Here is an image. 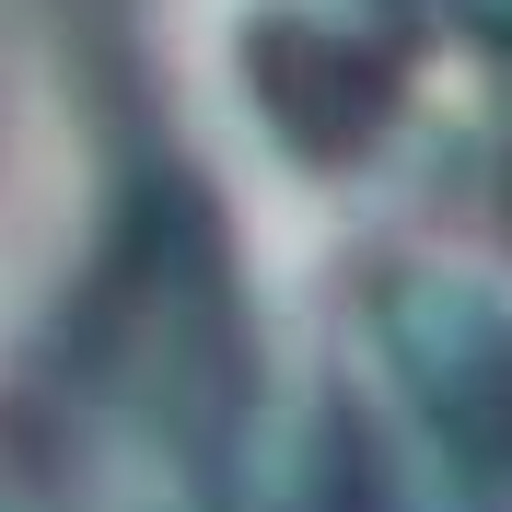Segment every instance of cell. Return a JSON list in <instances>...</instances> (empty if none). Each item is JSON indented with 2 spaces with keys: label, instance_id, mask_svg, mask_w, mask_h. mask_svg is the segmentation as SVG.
Masks as SVG:
<instances>
[{
  "label": "cell",
  "instance_id": "6da1fadb",
  "mask_svg": "<svg viewBox=\"0 0 512 512\" xmlns=\"http://www.w3.org/2000/svg\"><path fill=\"white\" fill-rule=\"evenodd\" d=\"M396 326V373L431 408V431L454 443L466 478H512V326L501 303H478L466 280H408L384 303Z\"/></svg>",
  "mask_w": 512,
  "mask_h": 512
}]
</instances>
